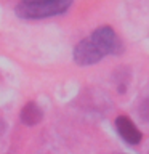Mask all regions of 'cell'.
Listing matches in <instances>:
<instances>
[{"label":"cell","mask_w":149,"mask_h":154,"mask_svg":"<svg viewBox=\"0 0 149 154\" xmlns=\"http://www.w3.org/2000/svg\"><path fill=\"white\" fill-rule=\"evenodd\" d=\"M90 38L95 43V47L98 48V51L103 55V58L108 55H119L122 51V42H120L117 34L114 32V29L109 26L98 27L90 35Z\"/></svg>","instance_id":"cell-2"},{"label":"cell","mask_w":149,"mask_h":154,"mask_svg":"<svg viewBox=\"0 0 149 154\" xmlns=\"http://www.w3.org/2000/svg\"><path fill=\"white\" fill-rule=\"evenodd\" d=\"M115 127H117V132L119 135L122 137L127 143L130 144H138L141 141L143 135L141 132L136 128V125H135L132 120H130L127 116H119L117 119H115Z\"/></svg>","instance_id":"cell-4"},{"label":"cell","mask_w":149,"mask_h":154,"mask_svg":"<svg viewBox=\"0 0 149 154\" xmlns=\"http://www.w3.org/2000/svg\"><path fill=\"white\" fill-rule=\"evenodd\" d=\"M139 116H141L143 120L149 122V98H146L139 106Z\"/></svg>","instance_id":"cell-6"},{"label":"cell","mask_w":149,"mask_h":154,"mask_svg":"<svg viewBox=\"0 0 149 154\" xmlns=\"http://www.w3.org/2000/svg\"><path fill=\"white\" fill-rule=\"evenodd\" d=\"M42 119H43L42 109L38 108V106L34 103V101H29V103L21 109V122H23L24 125L32 127V125H37Z\"/></svg>","instance_id":"cell-5"},{"label":"cell","mask_w":149,"mask_h":154,"mask_svg":"<svg viewBox=\"0 0 149 154\" xmlns=\"http://www.w3.org/2000/svg\"><path fill=\"white\" fill-rule=\"evenodd\" d=\"M69 7V0H26L14 7V13L24 19H42L64 14Z\"/></svg>","instance_id":"cell-1"},{"label":"cell","mask_w":149,"mask_h":154,"mask_svg":"<svg viewBox=\"0 0 149 154\" xmlns=\"http://www.w3.org/2000/svg\"><path fill=\"white\" fill-rule=\"evenodd\" d=\"M103 60V55L98 51V48L95 47V43L91 42L90 37L80 40L74 48V61L80 66H90Z\"/></svg>","instance_id":"cell-3"}]
</instances>
